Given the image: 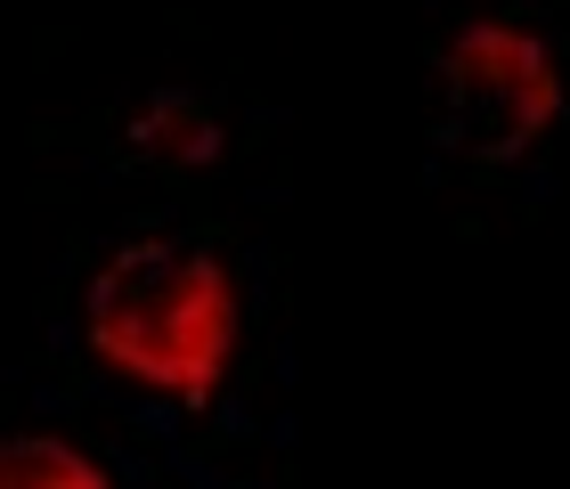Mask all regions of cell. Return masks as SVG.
Masks as SVG:
<instances>
[{
    "label": "cell",
    "mask_w": 570,
    "mask_h": 489,
    "mask_svg": "<svg viewBox=\"0 0 570 489\" xmlns=\"http://www.w3.org/2000/svg\"><path fill=\"white\" fill-rule=\"evenodd\" d=\"M562 123V66L530 25L481 17L440 49V139L464 164L505 172Z\"/></svg>",
    "instance_id": "obj_2"
},
{
    "label": "cell",
    "mask_w": 570,
    "mask_h": 489,
    "mask_svg": "<svg viewBox=\"0 0 570 489\" xmlns=\"http://www.w3.org/2000/svg\"><path fill=\"white\" fill-rule=\"evenodd\" d=\"M82 334L98 368L122 375L131 392L155 400H213L220 375L237 368L245 343V302L237 277L213 245L196 237H131L90 270L82 294Z\"/></svg>",
    "instance_id": "obj_1"
},
{
    "label": "cell",
    "mask_w": 570,
    "mask_h": 489,
    "mask_svg": "<svg viewBox=\"0 0 570 489\" xmlns=\"http://www.w3.org/2000/svg\"><path fill=\"white\" fill-rule=\"evenodd\" d=\"M90 481H107V466L49 441V432H9L0 441V489H90Z\"/></svg>",
    "instance_id": "obj_3"
}]
</instances>
